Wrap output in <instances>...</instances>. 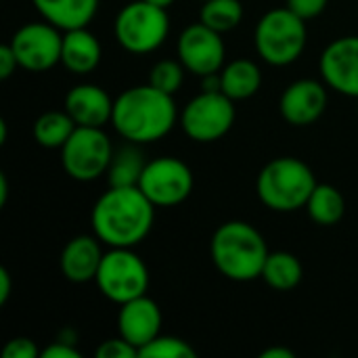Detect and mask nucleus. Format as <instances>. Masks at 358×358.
<instances>
[{
    "label": "nucleus",
    "instance_id": "f257e3e1",
    "mask_svg": "<svg viewBox=\"0 0 358 358\" xmlns=\"http://www.w3.org/2000/svg\"><path fill=\"white\" fill-rule=\"evenodd\" d=\"M155 220L153 201L134 187H109L94 203L90 224L109 248H136L151 233Z\"/></svg>",
    "mask_w": 358,
    "mask_h": 358
},
{
    "label": "nucleus",
    "instance_id": "f03ea898",
    "mask_svg": "<svg viewBox=\"0 0 358 358\" xmlns=\"http://www.w3.org/2000/svg\"><path fill=\"white\" fill-rule=\"evenodd\" d=\"M176 120L178 109L174 94L162 92L149 82L126 88L113 101L111 126L132 145H149L162 141L174 128Z\"/></svg>",
    "mask_w": 358,
    "mask_h": 358
},
{
    "label": "nucleus",
    "instance_id": "7ed1b4c3",
    "mask_svg": "<svg viewBox=\"0 0 358 358\" xmlns=\"http://www.w3.org/2000/svg\"><path fill=\"white\" fill-rule=\"evenodd\" d=\"M268 254L262 233L243 220L220 224L210 241V258L214 266L220 275L237 283L260 279Z\"/></svg>",
    "mask_w": 358,
    "mask_h": 358
},
{
    "label": "nucleus",
    "instance_id": "20e7f679",
    "mask_svg": "<svg viewBox=\"0 0 358 358\" xmlns=\"http://www.w3.org/2000/svg\"><path fill=\"white\" fill-rule=\"evenodd\" d=\"M313 170L298 157H275L258 174L256 191L260 201L273 212H298L306 208L317 187Z\"/></svg>",
    "mask_w": 358,
    "mask_h": 358
},
{
    "label": "nucleus",
    "instance_id": "39448f33",
    "mask_svg": "<svg viewBox=\"0 0 358 358\" xmlns=\"http://www.w3.org/2000/svg\"><path fill=\"white\" fill-rule=\"evenodd\" d=\"M256 50L268 65L285 67L306 48V23L287 6L264 13L254 31Z\"/></svg>",
    "mask_w": 358,
    "mask_h": 358
},
{
    "label": "nucleus",
    "instance_id": "423d86ee",
    "mask_svg": "<svg viewBox=\"0 0 358 358\" xmlns=\"http://www.w3.org/2000/svg\"><path fill=\"white\" fill-rule=\"evenodd\" d=\"M113 34L124 50L132 55H147L166 42L170 34V17L162 6L147 0H134L117 13Z\"/></svg>",
    "mask_w": 358,
    "mask_h": 358
},
{
    "label": "nucleus",
    "instance_id": "0eeeda50",
    "mask_svg": "<svg viewBox=\"0 0 358 358\" xmlns=\"http://www.w3.org/2000/svg\"><path fill=\"white\" fill-rule=\"evenodd\" d=\"M149 281V268L132 248H109L94 279L101 294L117 306L145 296Z\"/></svg>",
    "mask_w": 358,
    "mask_h": 358
},
{
    "label": "nucleus",
    "instance_id": "6e6552de",
    "mask_svg": "<svg viewBox=\"0 0 358 358\" xmlns=\"http://www.w3.org/2000/svg\"><path fill=\"white\" fill-rule=\"evenodd\" d=\"M113 153V145L103 128L76 126L67 143L61 147V164L69 178L92 182L107 174Z\"/></svg>",
    "mask_w": 358,
    "mask_h": 358
},
{
    "label": "nucleus",
    "instance_id": "1a4fd4ad",
    "mask_svg": "<svg viewBox=\"0 0 358 358\" xmlns=\"http://www.w3.org/2000/svg\"><path fill=\"white\" fill-rule=\"evenodd\" d=\"M235 101L222 90H203L193 96L180 113L185 134L195 143H214L235 124Z\"/></svg>",
    "mask_w": 358,
    "mask_h": 358
},
{
    "label": "nucleus",
    "instance_id": "9d476101",
    "mask_svg": "<svg viewBox=\"0 0 358 358\" xmlns=\"http://www.w3.org/2000/svg\"><path fill=\"white\" fill-rule=\"evenodd\" d=\"M193 172L178 157H155L145 164L138 178V189L153 201L155 208H174L193 191Z\"/></svg>",
    "mask_w": 358,
    "mask_h": 358
},
{
    "label": "nucleus",
    "instance_id": "9b49d317",
    "mask_svg": "<svg viewBox=\"0 0 358 358\" xmlns=\"http://www.w3.org/2000/svg\"><path fill=\"white\" fill-rule=\"evenodd\" d=\"M8 44L19 61V67L27 71H46L61 63L63 34L48 21H31L21 25Z\"/></svg>",
    "mask_w": 358,
    "mask_h": 358
},
{
    "label": "nucleus",
    "instance_id": "f8f14e48",
    "mask_svg": "<svg viewBox=\"0 0 358 358\" xmlns=\"http://www.w3.org/2000/svg\"><path fill=\"white\" fill-rule=\"evenodd\" d=\"M176 57L193 76L206 78L210 73H218L227 57L222 34L201 21L193 23L180 31L176 42Z\"/></svg>",
    "mask_w": 358,
    "mask_h": 358
},
{
    "label": "nucleus",
    "instance_id": "ddd939ff",
    "mask_svg": "<svg viewBox=\"0 0 358 358\" xmlns=\"http://www.w3.org/2000/svg\"><path fill=\"white\" fill-rule=\"evenodd\" d=\"M319 69L331 90L358 99V36L329 42L321 55Z\"/></svg>",
    "mask_w": 358,
    "mask_h": 358
},
{
    "label": "nucleus",
    "instance_id": "4468645a",
    "mask_svg": "<svg viewBox=\"0 0 358 358\" xmlns=\"http://www.w3.org/2000/svg\"><path fill=\"white\" fill-rule=\"evenodd\" d=\"M325 109H327L325 84L308 78L289 84L279 99V111L283 120L292 126H310L325 113Z\"/></svg>",
    "mask_w": 358,
    "mask_h": 358
},
{
    "label": "nucleus",
    "instance_id": "2eb2a0df",
    "mask_svg": "<svg viewBox=\"0 0 358 358\" xmlns=\"http://www.w3.org/2000/svg\"><path fill=\"white\" fill-rule=\"evenodd\" d=\"M117 331L136 350L155 340L162 331V310L147 294L120 306Z\"/></svg>",
    "mask_w": 358,
    "mask_h": 358
},
{
    "label": "nucleus",
    "instance_id": "dca6fc26",
    "mask_svg": "<svg viewBox=\"0 0 358 358\" xmlns=\"http://www.w3.org/2000/svg\"><path fill=\"white\" fill-rule=\"evenodd\" d=\"M65 111L76 126L103 128L111 124L113 99L96 84H78L65 94Z\"/></svg>",
    "mask_w": 358,
    "mask_h": 358
},
{
    "label": "nucleus",
    "instance_id": "f3484780",
    "mask_svg": "<svg viewBox=\"0 0 358 358\" xmlns=\"http://www.w3.org/2000/svg\"><path fill=\"white\" fill-rule=\"evenodd\" d=\"M96 235H78L69 239L59 256L61 275L71 283H88L96 279L105 252Z\"/></svg>",
    "mask_w": 358,
    "mask_h": 358
},
{
    "label": "nucleus",
    "instance_id": "a211bd4d",
    "mask_svg": "<svg viewBox=\"0 0 358 358\" xmlns=\"http://www.w3.org/2000/svg\"><path fill=\"white\" fill-rule=\"evenodd\" d=\"M101 57L103 48L92 31H88L86 27L63 31L61 63L67 67V71L76 76H86L99 67Z\"/></svg>",
    "mask_w": 358,
    "mask_h": 358
},
{
    "label": "nucleus",
    "instance_id": "6ab92c4d",
    "mask_svg": "<svg viewBox=\"0 0 358 358\" xmlns=\"http://www.w3.org/2000/svg\"><path fill=\"white\" fill-rule=\"evenodd\" d=\"M44 21L61 31L86 27L99 8V0H31Z\"/></svg>",
    "mask_w": 358,
    "mask_h": 358
},
{
    "label": "nucleus",
    "instance_id": "aec40b11",
    "mask_svg": "<svg viewBox=\"0 0 358 358\" xmlns=\"http://www.w3.org/2000/svg\"><path fill=\"white\" fill-rule=\"evenodd\" d=\"M262 86V71L250 59H235L220 69V90L233 101L254 96Z\"/></svg>",
    "mask_w": 358,
    "mask_h": 358
},
{
    "label": "nucleus",
    "instance_id": "412c9836",
    "mask_svg": "<svg viewBox=\"0 0 358 358\" xmlns=\"http://www.w3.org/2000/svg\"><path fill=\"white\" fill-rule=\"evenodd\" d=\"M306 212L310 220L319 227H334L344 218L346 199L334 185L319 182L306 201Z\"/></svg>",
    "mask_w": 358,
    "mask_h": 358
},
{
    "label": "nucleus",
    "instance_id": "4be33fe9",
    "mask_svg": "<svg viewBox=\"0 0 358 358\" xmlns=\"http://www.w3.org/2000/svg\"><path fill=\"white\" fill-rule=\"evenodd\" d=\"M302 277H304L302 262L294 254L271 252L266 262H264L260 279H264V283L277 292H289V289L300 285Z\"/></svg>",
    "mask_w": 358,
    "mask_h": 358
},
{
    "label": "nucleus",
    "instance_id": "5701e85b",
    "mask_svg": "<svg viewBox=\"0 0 358 358\" xmlns=\"http://www.w3.org/2000/svg\"><path fill=\"white\" fill-rule=\"evenodd\" d=\"M73 130H76V122L69 117L65 109L46 111L34 124V138L44 149H61Z\"/></svg>",
    "mask_w": 358,
    "mask_h": 358
},
{
    "label": "nucleus",
    "instance_id": "b1692460",
    "mask_svg": "<svg viewBox=\"0 0 358 358\" xmlns=\"http://www.w3.org/2000/svg\"><path fill=\"white\" fill-rule=\"evenodd\" d=\"M143 153L136 147H124L113 153V159L107 170L109 187H134L138 185V178L145 168Z\"/></svg>",
    "mask_w": 358,
    "mask_h": 358
},
{
    "label": "nucleus",
    "instance_id": "393cba45",
    "mask_svg": "<svg viewBox=\"0 0 358 358\" xmlns=\"http://www.w3.org/2000/svg\"><path fill=\"white\" fill-rule=\"evenodd\" d=\"M243 19V6L239 0H203L199 21L208 27L224 34L235 29Z\"/></svg>",
    "mask_w": 358,
    "mask_h": 358
},
{
    "label": "nucleus",
    "instance_id": "a878e982",
    "mask_svg": "<svg viewBox=\"0 0 358 358\" xmlns=\"http://www.w3.org/2000/svg\"><path fill=\"white\" fill-rule=\"evenodd\" d=\"M185 65L176 59H164V61H157L151 71H149V84L155 86L157 90L162 92H168V94H176L185 82Z\"/></svg>",
    "mask_w": 358,
    "mask_h": 358
},
{
    "label": "nucleus",
    "instance_id": "bb28decb",
    "mask_svg": "<svg viewBox=\"0 0 358 358\" xmlns=\"http://www.w3.org/2000/svg\"><path fill=\"white\" fill-rule=\"evenodd\" d=\"M141 358H195L197 352L195 348L174 336H157L155 340H151L147 346H143L138 350Z\"/></svg>",
    "mask_w": 358,
    "mask_h": 358
},
{
    "label": "nucleus",
    "instance_id": "cd10ccee",
    "mask_svg": "<svg viewBox=\"0 0 358 358\" xmlns=\"http://www.w3.org/2000/svg\"><path fill=\"white\" fill-rule=\"evenodd\" d=\"M94 357L96 358H134L138 357V350L126 342L122 336L117 338H111V340H105L96 350H94Z\"/></svg>",
    "mask_w": 358,
    "mask_h": 358
},
{
    "label": "nucleus",
    "instance_id": "c85d7f7f",
    "mask_svg": "<svg viewBox=\"0 0 358 358\" xmlns=\"http://www.w3.org/2000/svg\"><path fill=\"white\" fill-rule=\"evenodd\" d=\"M40 355L42 350H38V346L29 338H13L2 348L4 358H40Z\"/></svg>",
    "mask_w": 358,
    "mask_h": 358
},
{
    "label": "nucleus",
    "instance_id": "c756f323",
    "mask_svg": "<svg viewBox=\"0 0 358 358\" xmlns=\"http://www.w3.org/2000/svg\"><path fill=\"white\" fill-rule=\"evenodd\" d=\"M327 2L329 0H287V8L294 10L298 17H302L306 21V19L319 17L325 10Z\"/></svg>",
    "mask_w": 358,
    "mask_h": 358
},
{
    "label": "nucleus",
    "instance_id": "7c9ffc66",
    "mask_svg": "<svg viewBox=\"0 0 358 358\" xmlns=\"http://www.w3.org/2000/svg\"><path fill=\"white\" fill-rule=\"evenodd\" d=\"M40 358H80V352L71 346V342L57 340L55 344H50L42 350Z\"/></svg>",
    "mask_w": 358,
    "mask_h": 358
},
{
    "label": "nucleus",
    "instance_id": "2f4dec72",
    "mask_svg": "<svg viewBox=\"0 0 358 358\" xmlns=\"http://www.w3.org/2000/svg\"><path fill=\"white\" fill-rule=\"evenodd\" d=\"M17 67H19V61H17V57H15L10 44H2V46H0V78H2V80L10 78L13 71H15Z\"/></svg>",
    "mask_w": 358,
    "mask_h": 358
},
{
    "label": "nucleus",
    "instance_id": "473e14b6",
    "mask_svg": "<svg viewBox=\"0 0 358 358\" xmlns=\"http://www.w3.org/2000/svg\"><path fill=\"white\" fill-rule=\"evenodd\" d=\"M10 273L6 268H0V304H6L8 302V296H10Z\"/></svg>",
    "mask_w": 358,
    "mask_h": 358
},
{
    "label": "nucleus",
    "instance_id": "72a5a7b5",
    "mask_svg": "<svg viewBox=\"0 0 358 358\" xmlns=\"http://www.w3.org/2000/svg\"><path fill=\"white\" fill-rule=\"evenodd\" d=\"M262 358H294L296 355L289 350V348H285V346H273V348H266L262 355Z\"/></svg>",
    "mask_w": 358,
    "mask_h": 358
},
{
    "label": "nucleus",
    "instance_id": "f704fd0d",
    "mask_svg": "<svg viewBox=\"0 0 358 358\" xmlns=\"http://www.w3.org/2000/svg\"><path fill=\"white\" fill-rule=\"evenodd\" d=\"M6 197H8V180L6 174L0 172V206H6Z\"/></svg>",
    "mask_w": 358,
    "mask_h": 358
},
{
    "label": "nucleus",
    "instance_id": "c9c22d12",
    "mask_svg": "<svg viewBox=\"0 0 358 358\" xmlns=\"http://www.w3.org/2000/svg\"><path fill=\"white\" fill-rule=\"evenodd\" d=\"M4 143H6V122L0 120V145H4Z\"/></svg>",
    "mask_w": 358,
    "mask_h": 358
},
{
    "label": "nucleus",
    "instance_id": "e433bc0d",
    "mask_svg": "<svg viewBox=\"0 0 358 358\" xmlns=\"http://www.w3.org/2000/svg\"><path fill=\"white\" fill-rule=\"evenodd\" d=\"M147 2H151V4H155V6H162V8H168L174 0H147Z\"/></svg>",
    "mask_w": 358,
    "mask_h": 358
}]
</instances>
